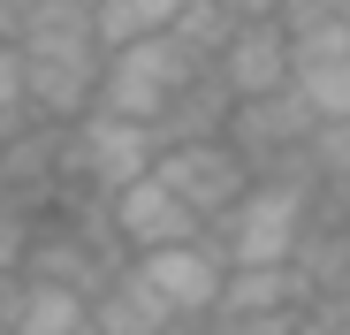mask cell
Segmentation results:
<instances>
[{
    "instance_id": "6da1fadb",
    "label": "cell",
    "mask_w": 350,
    "mask_h": 335,
    "mask_svg": "<svg viewBox=\"0 0 350 335\" xmlns=\"http://www.w3.org/2000/svg\"><path fill=\"white\" fill-rule=\"evenodd\" d=\"M312 206H320L312 176H252L237 191V206L213 221V244L228 259H289L305 221H312Z\"/></svg>"
},
{
    "instance_id": "7a4b0ae2",
    "label": "cell",
    "mask_w": 350,
    "mask_h": 335,
    "mask_svg": "<svg viewBox=\"0 0 350 335\" xmlns=\"http://www.w3.org/2000/svg\"><path fill=\"white\" fill-rule=\"evenodd\" d=\"M206 62H191L183 46H175L167 31L152 38H130V46H107L99 53V92L92 107H107V115H130V122H160L167 115V99L183 92Z\"/></svg>"
},
{
    "instance_id": "3957f363",
    "label": "cell",
    "mask_w": 350,
    "mask_h": 335,
    "mask_svg": "<svg viewBox=\"0 0 350 335\" xmlns=\"http://www.w3.org/2000/svg\"><path fill=\"white\" fill-rule=\"evenodd\" d=\"M228 145L244 152L252 176H312L305 168V137H312V107L297 84H274V92H252L228 107Z\"/></svg>"
},
{
    "instance_id": "277c9868",
    "label": "cell",
    "mask_w": 350,
    "mask_h": 335,
    "mask_svg": "<svg viewBox=\"0 0 350 335\" xmlns=\"http://www.w3.org/2000/svg\"><path fill=\"white\" fill-rule=\"evenodd\" d=\"M160 152V130L152 122H130V115H107V107H84L69 122V183L77 191H122L130 176H145Z\"/></svg>"
},
{
    "instance_id": "5b68a950",
    "label": "cell",
    "mask_w": 350,
    "mask_h": 335,
    "mask_svg": "<svg viewBox=\"0 0 350 335\" xmlns=\"http://www.w3.org/2000/svg\"><path fill=\"white\" fill-rule=\"evenodd\" d=\"M130 267L152 282V297L175 312V320H206L213 297H221V274H228V252L213 244V229L198 237H175V244H152V252H130Z\"/></svg>"
},
{
    "instance_id": "8992f818",
    "label": "cell",
    "mask_w": 350,
    "mask_h": 335,
    "mask_svg": "<svg viewBox=\"0 0 350 335\" xmlns=\"http://www.w3.org/2000/svg\"><path fill=\"white\" fill-rule=\"evenodd\" d=\"M152 176L213 229V221L237 206V191L252 183V168H244V152L228 145V137H183V145H160L152 152Z\"/></svg>"
},
{
    "instance_id": "52a82bcc",
    "label": "cell",
    "mask_w": 350,
    "mask_h": 335,
    "mask_svg": "<svg viewBox=\"0 0 350 335\" xmlns=\"http://www.w3.org/2000/svg\"><path fill=\"white\" fill-rule=\"evenodd\" d=\"M107 221H114V237H122V252H152V244H175V237H198V229H206V221L175 198L152 168L130 176L122 191H107Z\"/></svg>"
},
{
    "instance_id": "ba28073f",
    "label": "cell",
    "mask_w": 350,
    "mask_h": 335,
    "mask_svg": "<svg viewBox=\"0 0 350 335\" xmlns=\"http://www.w3.org/2000/svg\"><path fill=\"white\" fill-rule=\"evenodd\" d=\"M23 53V46H16ZM99 92V46L77 53H23V107L38 122H77Z\"/></svg>"
},
{
    "instance_id": "9c48e42d",
    "label": "cell",
    "mask_w": 350,
    "mask_h": 335,
    "mask_svg": "<svg viewBox=\"0 0 350 335\" xmlns=\"http://www.w3.org/2000/svg\"><path fill=\"white\" fill-rule=\"evenodd\" d=\"M213 77H221L228 92H237V99L289 84V31H282L274 16H252V23H237V31H228V46L213 53Z\"/></svg>"
},
{
    "instance_id": "30bf717a",
    "label": "cell",
    "mask_w": 350,
    "mask_h": 335,
    "mask_svg": "<svg viewBox=\"0 0 350 335\" xmlns=\"http://www.w3.org/2000/svg\"><path fill=\"white\" fill-rule=\"evenodd\" d=\"M84 320H92V297L69 282H46V274H16L0 297V335H77Z\"/></svg>"
},
{
    "instance_id": "8fae6325",
    "label": "cell",
    "mask_w": 350,
    "mask_h": 335,
    "mask_svg": "<svg viewBox=\"0 0 350 335\" xmlns=\"http://www.w3.org/2000/svg\"><path fill=\"white\" fill-rule=\"evenodd\" d=\"M92 327H99V335H198L191 320H175V312L152 297V282H145L137 267L107 274V282L92 290Z\"/></svg>"
},
{
    "instance_id": "7c38bea8",
    "label": "cell",
    "mask_w": 350,
    "mask_h": 335,
    "mask_svg": "<svg viewBox=\"0 0 350 335\" xmlns=\"http://www.w3.org/2000/svg\"><path fill=\"white\" fill-rule=\"evenodd\" d=\"M305 305H312V290L289 259H228L221 297H213V312H305Z\"/></svg>"
},
{
    "instance_id": "4fadbf2b",
    "label": "cell",
    "mask_w": 350,
    "mask_h": 335,
    "mask_svg": "<svg viewBox=\"0 0 350 335\" xmlns=\"http://www.w3.org/2000/svg\"><path fill=\"white\" fill-rule=\"evenodd\" d=\"M228 107H237V92H228V84L213 77V62H206L183 92L167 99V115H160L152 130H160V145H183V137H221V130H228Z\"/></svg>"
},
{
    "instance_id": "5bb4252c",
    "label": "cell",
    "mask_w": 350,
    "mask_h": 335,
    "mask_svg": "<svg viewBox=\"0 0 350 335\" xmlns=\"http://www.w3.org/2000/svg\"><path fill=\"white\" fill-rule=\"evenodd\" d=\"M16 46H23V53H77V46H99V31H92V0H31Z\"/></svg>"
},
{
    "instance_id": "9a60e30c",
    "label": "cell",
    "mask_w": 350,
    "mask_h": 335,
    "mask_svg": "<svg viewBox=\"0 0 350 335\" xmlns=\"http://www.w3.org/2000/svg\"><path fill=\"white\" fill-rule=\"evenodd\" d=\"M183 0H92V31H99V53L107 46H130V38H152L175 23Z\"/></svg>"
},
{
    "instance_id": "2e32d148",
    "label": "cell",
    "mask_w": 350,
    "mask_h": 335,
    "mask_svg": "<svg viewBox=\"0 0 350 335\" xmlns=\"http://www.w3.org/2000/svg\"><path fill=\"white\" fill-rule=\"evenodd\" d=\"M305 92L312 122H350V53H327V62H305L297 77H289Z\"/></svg>"
},
{
    "instance_id": "e0dca14e",
    "label": "cell",
    "mask_w": 350,
    "mask_h": 335,
    "mask_svg": "<svg viewBox=\"0 0 350 335\" xmlns=\"http://www.w3.org/2000/svg\"><path fill=\"white\" fill-rule=\"evenodd\" d=\"M228 31H237V16L221 8V0H183L175 8V23H167V38L191 53V62H213V53L228 46Z\"/></svg>"
},
{
    "instance_id": "ac0fdd59",
    "label": "cell",
    "mask_w": 350,
    "mask_h": 335,
    "mask_svg": "<svg viewBox=\"0 0 350 335\" xmlns=\"http://www.w3.org/2000/svg\"><path fill=\"white\" fill-rule=\"evenodd\" d=\"M305 168H312L320 191L342 183V176H350V122H312V137H305Z\"/></svg>"
},
{
    "instance_id": "d6986e66",
    "label": "cell",
    "mask_w": 350,
    "mask_h": 335,
    "mask_svg": "<svg viewBox=\"0 0 350 335\" xmlns=\"http://www.w3.org/2000/svg\"><path fill=\"white\" fill-rule=\"evenodd\" d=\"M198 335H297V312H213Z\"/></svg>"
},
{
    "instance_id": "ffe728a7",
    "label": "cell",
    "mask_w": 350,
    "mask_h": 335,
    "mask_svg": "<svg viewBox=\"0 0 350 335\" xmlns=\"http://www.w3.org/2000/svg\"><path fill=\"white\" fill-rule=\"evenodd\" d=\"M23 244H31V213H16L8 198H0V274L23 267Z\"/></svg>"
},
{
    "instance_id": "44dd1931",
    "label": "cell",
    "mask_w": 350,
    "mask_h": 335,
    "mask_svg": "<svg viewBox=\"0 0 350 335\" xmlns=\"http://www.w3.org/2000/svg\"><path fill=\"white\" fill-rule=\"evenodd\" d=\"M320 206H327L342 229H350V176H342V183H327V191H320Z\"/></svg>"
},
{
    "instance_id": "7402d4cb",
    "label": "cell",
    "mask_w": 350,
    "mask_h": 335,
    "mask_svg": "<svg viewBox=\"0 0 350 335\" xmlns=\"http://www.w3.org/2000/svg\"><path fill=\"white\" fill-rule=\"evenodd\" d=\"M23 16H31V0H0V38L16 46V31H23Z\"/></svg>"
},
{
    "instance_id": "603a6c76",
    "label": "cell",
    "mask_w": 350,
    "mask_h": 335,
    "mask_svg": "<svg viewBox=\"0 0 350 335\" xmlns=\"http://www.w3.org/2000/svg\"><path fill=\"white\" fill-rule=\"evenodd\" d=\"M221 8L237 16V23H252V16H274V0H221Z\"/></svg>"
},
{
    "instance_id": "cb8c5ba5",
    "label": "cell",
    "mask_w": 350,
    "mask_h": 335,
    "mask_svg": "<svg viewBox=\"0 0 350 335\" xmlns=\"http://www.w3.org/2000/svg\"><path fill=\"white\" fill-rule=\"evenodd\" d=\"M77 335H99V327H92V320H84V327H77Z\"/></svg>"
}]
</instances>
